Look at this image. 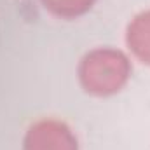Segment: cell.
<instances>
[{"label": "cell", "instance_id": "1", "mask_svg": "<svg viewBox=\"0 0 150 150\" xmlns=\"http://www.w3.org/2000/svg\"><path fill=\"white\" fill-rule=\"evenodd\" d=\"M131 75L127 56L112 47H98L87 52L79 65L82 87L96 96H108L124 87Z\"/></svg>", "mask_w": 150, "mask_h": 150}, {"label": "cell", "instance_id": "2", "mask_svg": "<svg viewBox=\"0 0 150 150\" xmlns=\"http://www.w3.org/2000/svg\"><path fill=\"white\" fill-rule=\"evenodd\" d=\"M25 150H79L72 129L56 119H42L25 134Z\"/></svg>", "mask_w": 150, "mask_h": 150}, {"label": "cell", "instance_id": "3", "mask_svg": "<svg viewBox=\"0 0 150 150\" xmlns=\"http://www.w3.org/2000/svg\"><path fill=\"white\" fill-rule=\"evenodd\" d=\"M126 40L134 56L150 65V11L140 12L133 18L127 26Z\"/></svg>", "mask_w": 150, "mask_h": 150}, {"label": "cell", "instance_id": "4", "mask_svg": "<svg viewBox=\"0 0 150 150\" xmlns=\"http://www.w3.org/2000/svg\"><path fill=\"white\" fill-rule=\"evenodd\" d=\"M42 4L54 16L74 19V18L86 14L93 7L94 0H42Z\"/></svg>", "mask_w": 150, "mask_h": 150}]
</instances>
